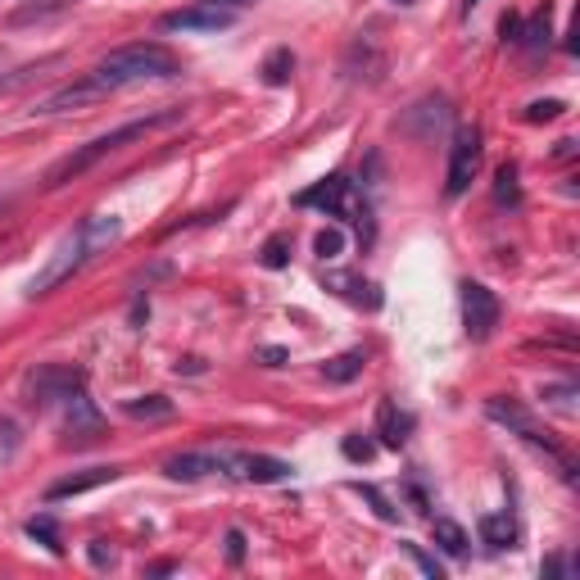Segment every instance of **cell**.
<instances>
[{
  "instance_id": "cell-35",
  "label": "cell",
  "mask_w": 580,
  "mask_h": 580,
  "mask_svg": "<svg viewBox=\"0 0 580 580\" xmlns=\"http://www.w3.org/2000/svg\"><path fill=\"white\" fill-rule=\"evenodd\" d=\"M227 558H232V562L245 558V535H240V530H227Z\"/></svg>"
},
{
  "instance_id": "cell-37",
  "label": "cell",
  "mask_w": 580,
  "mask_h": 580,
  "mask_svg": "<svg viewBox=\"0 0 580 580\" xmlns=\"http://www.w3.org/2000/svg\"><path fill=\"white\" fill-rule=\"evenodd\" d=\"M259 358H264L268 367H281V363H286V350H277V345H272V350H264Z\"/></svg>"
},
{
  "instance_id": "cell-18",
  "label": "cell",
  "mask_w": 580,
  "mask_h": 580,
  "mask_svg": "<svg viewBox=\"0 0 580 580\" xmlns=\"http://www.w3.org/2000/svg\"><path fill=\"white\" fill-rule=\"evenodd\" d=\"M363 367H367V350H345V354H336L331 363H322V377H326L331 386H350L354 377H363Z\"/></svg>"
},
{
  "instance_id": "cell-8",
  "label": "cell",
  "mask_w": 580,
  "mask_h": 580,
  "mask_svg": "<svg viewBox=\"0 0 580 580\" xmlns=\"http://www.w3.org/2000/svg\"><path fill=\"white\" fill-rule=\"evenodd\" d=\"M500 318H504L500 296H494L490 286H481V281H463V326H468V336H472L476 345L494 336Z\"/></svg>"
},
{
  "instance_id": "cell-40",
  "label": "cell",
  "mask_w": 580,
  "mask_h": 580,
  "mask_svg": "<svg viewBox=\"0 0 580 580\" xmlns=\"http://www.w3.org/2000/svg\"><path fill=\"white\" fill-rule=\"evenodd\" d=\"M395 6H404V10H408V6H418V0H395Z\"/></svg>"
},
{
  "instance_id": "cell-32",
  "label": "cell",
  "mask_w": 580,
  "mask_h": 580,
  "mask_svg": "<svg viewBox=\"0 0 580 580\" xmlns=\"http://www.w3.org/2000/svg\"><path fill=\"white\" fill-rule=\"evenodd\" d=\"M404 554H408L412 562H418V567H422V571H427L431 580H440V576H444V571H440V562H436V558H427V554H422L418 545H404Z\"/></svg>"
},
{
  "instance_id": "cell-15",
  "label": "cell",
  "mask_w": 580,
  "mask_h": 580,
  "mask_svg": "<svg viewBox=\"0 0 580 580\" xmlns=\"http://www.w3.org/2000/svg\"><path fill=\"white\" fill-rule=\"evenodd\" d=\"M322 281H326V290H336V296H345L350 304L382 309V290L372 286V281H363V277H354V272H331V277H322Z\"/></svg>"
},
{
  "instance_id": "cell-3",
  "label": "cell",
  "mask_w": 580,
  "mask_h": 580,
  "mask_svg": "<svg viewBox=\"0 0 580 580\" xmlns=\"http://www.w3.org/2000/svg\"><path fill=\"white\" fill-rule=\"evenodd\" d=\"M182 105H169V109H154V114H141V118H132V122H118L114 132H100V137H92L87 146H77L73 154H64L55 169L46 173V191H60V186H68V182H77L82 173H92L100 159H109V154H118V150H128L132 141H146V137H154V132H163V128H173V122H182Z\"/></svg>"
},
{
  "instance_id": "cell-26",
  "label": "cell",
  "mask_w": 580,
  "mask_h": 580,
  "mask_svg": "<svg viewBox=\"0 0 580 580\" xmlns=\"http://www.w3.org/2000/svg\"><path fill=\"white\" fill-rule=\"evenodd\" d=\"M14 453H19V427L14 418H0V463H14Z\"/></svg>"
},
{
  "instance_id": "cell-20",
  "label": "cell",
  "mask_w": 580,
  "mask_h": 580,
  "mask_svg": "<svg viewBox=\"0 0 580 580\" xmlns=\"http://www.w3.org/2000/svg\"><path fill=\"white\" fill-rule=\"evenodd\" d=\"M549 23H554V10L545 6L540 14H535L526 28L517 23V32H513V41H517V46H526V51H545L549 46Z\"/></svg>"
},
{
  "instance_id": "cell-25",
  "label": "cell",
  "mask_w": 580,
  "mask_h": 580,
  "mask_svg": "<svg viewBox=\"0 0 580 580\" xmlns=\"http://www.w3.org/2000/svg\"><path fill=\"white\" fill-rule=\"evenodd\" d=\"M540 399H545L549 408H558V412H576V386H571V382H567V386H545Z\"/></svg>"
},
{
  "instance_id": "cell-17",
  "label": "cell",
  "mask_w": 580,
  "mask_h": 580,
  "mask_svg": "<svg viewBox=\"0 0 580 580\" xmlns=\"http://www.w3.org/2000/svg\"><path fill=\"white\" fill-rule=\"evenodd\" d=\"M476 535H481V545H490V549H513L517 545V522L508 513H485L476 522Z\"/></svg>"
},
{
  "instance_id": "cell-7",
  "label": "cell",
  "mask_w": 580,
  "mask_h": 580,
  "mask_svg": "<svg viewBox=\"0 0 580 580\" xmlns=\"http://www.w3.org/2000/svg\"><path fill=\"white\" fill-rule=\"evenodd\" d=\"M87 386V377H82L77 367H64V363H46V367H36L28 372V382H23V395L32 408H51V404H64L73 390Z\"/></svg>"
},
{
  "instance_id": "cell-6",
  "label": "cell",
  "mask_w": 580,
  "mask_h": 580,
  "mask_svg": "<svg viewBox=\"0 0 580 580\" xmlns=\"http://www.w3.org/2000/svg\"><path fill=\"white\" fill-rule=\"evenodd\" d=\"M481 154H485V146H481V128H459V132H453L449 169H444V195H449V200H459V195L476 182V173H481Z\"/></svg>"
},
{
  "instance_id": "cell-12",
  "label": "cell",
  "mask_w": 580,
  "mask_h": 580,
  "mask_svg": "<svg viewBox=\"0 0 580 580\" xmlns=\"http://www.w3.org/2000/svg\"><path fill=\"white\" fill-rule=\"evenodd\" d=\"M173 481H200V476H223V449H191V453H173L163 463Z\"/></svg>"
},
{
  "instance_id": "cell-41",
  "label": "cell",
  "mask_w": 580,
  "mask_h": 580,
  "mask_svg": "<svg viewBox=\"0 0 580 580\" xmlns=\"http://www.w3.org/2000/svg\"><path fill=\"white\" fill-rule=\"evenodd\" d=\"M0 64H6V51H0Z\"/></svg>"
},
{
  "instance_id": "cell-13",
  "label": "cell",
  "mask_w": 580,
  "mask_h": 580,
  "mask_svg": "<svg viewBox=\"0 0 580 580\" xmlns=\"http://www.w3.org/2000/svg\"><path fill=\"white\" fill-rule=\"evenodd\" d=\"M382 68H386V55L377 51V41H372V36H354V46H350V55H345L350 82H377Z\"/></svg>"
},
{
  "instance_id": "cell-27",
  "label": "cell",
  "mask_w": 580,
  "mask_h": 580,
  "mask_svg": "<svg viewBox=\"0 0 580 580\" xmlns=\"http://www.w3.org/2000/svg\"><path fill=\"white\" fill-rule=\"evenodd\" d=\"M354 490H358V494H363V500H367V504H372V508H377V517H382V522H399V513H395V508H390V504H386V494H382V490H377V485H354Z\"/></svg>"
},
{
  "instance_id": "cell-2",
  "label": "cell",
  "mask_w": 580,
  "mask_h": 580,
  "mask_svg": "<svg viewBox=\"0 0 580 580\" xmlns=\"http://www.w3.org/2000/svg\"><path fill=\"white\" fill-rule=\"evenodd\" d=\"M118 236H122V218H118V214H87V218H82V223L55 245V250H51L46 268H41V272L28 281V300H41V296H51V290H60L64 281H73L92 259H100Z\"/></svg>"
},
{
  "instance_id": "cell-23",
  "label": "cell",
  "mask_w": 580,
  "mask_h": 580,
  "mask_svg": "<svg viewBox=\"0 0 580 580\" xmlns=\"http://www.w3.org/2000/svg\"><path fill=\"white\" fill-rule=\"evenodd\" d=\"M28 535H32V540L36 545H46L55 558L64 554V535H60V526H55V517H32L28 522Z\"/></svg>"
},
{
  "instance_id": "cell-33",
  "label": "cell",
  "mask_w": 580,
  "mask_h": 580,
  "mask_svg": "<svg viewBox=\"0 0 580 580\" xmlns=\"http://www.w3.org/2000/svg\"><path fill=\"white\" fill-rule=\"evenodd\" d=\"M264 264H268V268H281V264H286V236H272V240L264 245Z\"/></svg>"
},
{
  "instance_id": "cell-30",
  "label": "cell",
  "mask_w": 580,
  "mask_h": 580,
  "mask_svg": "<svg viewBox=\"0 0 580 580\" xmlns=\"http://www.w3.org/2000/svg\"><path fill=\"white\" fill-rule=\"evenodd\" d=\"M494 182H500V186H494V195H500V200H513V204H517V169H513V163H504V169H500V178H494Z\"/></svg>"
},
{
  "instance_id": "cell-39",
  "label": "cell",
  "mask_w": 580,
  "mask_h": 580,
  "mask_svg": "<svg viewBox=\"0 0 580 580\" xmlns=\"http://www.w3.org/2000/svg\"><path fill=\"white\" fill-rule=\"evenodd\" d=\"M476 6H481V0H463V14H472Z\"/></svg>"
},
{
  "instance_id": "cell-34",
  "label": "cell",
  "mask_w": 580,
  "mask_h": 580,
  "mask_svg": "<svg viewBox=\"0 0 580 580\" xmlns=\"http://www.w3.org/2000/svg\"><path fill=\"white\" fill-rule=\"evenodd\" d=\"M87 554H92V562H96V567H114V549H109L105 540H92V549H87Z\"/></svg>"
},
{
  "instance_id": "cell-4",
  "label": "cell",
  "mask_w": 580,
  "mask_h": 580,
  "mask_svg": "<svg viewBox=\"0 0 580 580\" xmlns=\"http://www.w3.org/2000/svg\"><path fill=\"white\" fill-rule=\"evenodd\" d=\"M296 204H300V210H322V214H331V218H350L354 232H358V240L372 245V210H367V200L354 195V182H350V178L331 173V178L313 182L309 191H300Z\"/></svg>"
},
{
  "instance_id": "cell-24",
  "label": "cell",
  "mask_w": 580,
  "mask_h": 580,
  "mask_svg": "<svg viewBox=\"0 0 580 580\" xmlns=\"http://www.w3.org/2000/svg\"><path fill=\"white\" fill-rule=\"evenodd\" d=\"M341 250H345V232H341V227H322V232L313 236V255H318V259L331 264V259H341Z\"/></svg>"
},
{
  "instance_id": "cell-11",
  "label": "cell",
  "mask_w": 580,
  "mask_h": 580,
  "mask_svg": "<svg viewBox=\"0 0 580 580\" xmlns=\"http://www.w3.org/2000/svg\"><path fill=\"white\" fill-rule=\"evenodd\" d=\"M100 427H105V418H100V408L92 404V395H87V390H73V395L64 399V431H68L73 440H96Z\"/></svg>"
},
{
  "instance_id": "cell-42",
  "label": "cell",
  "mask_w": 580,
  "mask_h": 580,
  "mask_svg": "<svg viewBox=\"0 0 580 580\" xmlns=\"http://www.w3.org/2000/svg\"><path fill=\"white\" fill-rule=\"evenodd\" d=\"M0 210H6V200H0Z\"/></svg>"
},
{
  "instance_id": "cell-22",
  "label": "cell",
  "mask_w": 580,
  "mask_h": 580,
  "mask_svg": "<svg viewBox=\"0 0 580 580\" xmlns=\"http://www.w3.org/2000/svg\"><path fill=\"white\" fill-rule=\"evenodd\" d=\"M290 73H296V51H290V46H277V51L264 60V82H268V87H286Z\"/></svg>"
},
{
  "instance_id": "cell-9",
  "label": "cell",
  "mask_w": 580,
  "mask_h": 580,
  "mask_svg": "<svg viewBox=\"0 0 580 580\" xmlns=\"http://www.w3.org/2000/svg\"><path fill=\"white\" fill-rule=\"evenodd\" d=\"M223 476L250 481V485H277V481L290 476V463L272 459V453H236V449H223Z\"/></svg>"
},
{
  "instance_id": "cell-28",
  "label": "cell",
  "mask_w": 580,
  "mask_h": 580,
  "mask_svg": "<svg viewBox=\"0 0 580 580\" xmlns=\"http://www.w3.org/2000/svg\"><path fill=\"white\" fill-rule=\"evenodd\" d=\"M341 449H345V459H350V463H367L372 453H377V444H372L367 436H363V440H358V436H345V444H341Z\"/></svg>"
},
{
  "instance_id": "cell-5",
  "label": "cell",
  "mask_w": 580,
  "mask_h": 580,
  "mask_svg": "<svg viewBox=\"0 0 580 580\" xmlns=\"http://www.w3.org/2000/svg\"><path fill=\"white\" fill-rule=\"evenodd\" d=\"M485 412H490V422H500V427H508L513 436H522V440H530L535 449H545L549 453V459L562 468V476H571L576 472V463L567 459V453L549 440V431H540V427H535V418H530V412L517 404V399H504V395H494V399H485Z\"/></svg>"
},
{
  "instance_id": "cell-29",
  "label": "cell",
  "mask_w": 580,
  "mask_h": 580,
  "mask_svg": "<svg viewBox=\"0 0 580 580\" xmlns=\"http://www.w3.org/2000/svg\"><path fill=\"white\" fill-rule=\"evenodd\" d=\"M567 105L562 100H535V105H526V122H545V118H558Z\"/></svg>"
},
{
  "instance_id": "cell-14",
  "label": "cell",
  "mask_w": 580,
  "mask_h": 580,
  "mask_svg": "<svg viewBox=\"0 0 580 580\" xmlns=\"http://www.w3.org/2000/svg\"><path fill=\"white\" fill-rule=\"evenodd\" d=\"M377 436H382L386 449H404L408 436H412V412L399 408L395 399H382L377 404Z\"/></svg>"
},
{
  "instance_id": "cell-16",
  "label": "cell",
  "mask_w": 580,
  "mask_h": 580,
  "mask_svg": "<svg viewBox=\"0 0 580 580\" xmlns=\"http://www.w3.org/2000/svg\"><path fill=\"white\" fill-rule=\"evenodd\" d=\"M118 476H122L118 468H92V472H82V476H64V481H55V485L46 490V500L60 504V500H73V494L96 490V485H109V481H118Z\"/></svg>"
},
{
  "instance_id": "cell-1",
  "label": "cell",
  "mask_w": 580,
  "mask_h": 580,
  "mask_svg": "<svg viewBox=\"0 0 580 580\" xmlns=\"http://www.w3.org/2000/svg\"><path fill=\"white\" fill-rule=\"evenodd\" d=\"M178 73H182V60L169 46H159V41H132V46H118L114 55H105L82 82L60 87L55 96H46L32 114H64V109H77V105H87V100L141 87V82H163V77H178Z\"/></svg>"
},
{
  "instance_id": "cell-21",
  "label": "cell",
  "mask_w": 580,
  "mask_h": 580,
  "mask_svg": "<svg viewBox=\"0 0 580 580\" xmlns=\"http://www.w3.org/2000/svg\"><path fill=\"white\" fill-rule=\"evenodd\" d=\"M122 412L137 422H154V418H169L173 412V399H163V395H141V399H128L122 404Z\"/></svg>"
},
{
  "instance_id": "cell-31",
  "label": "cell",
  "mask_w": 580,
  "mask_h": 580,
  "mask_svg": "<svg viewBox=\"0 0 580 580\" xmlns=\"http://www.w3.org/2000/svg\"><path fill=\"white\" fill-rule=\"evenodd\" d=\"M36 68H41V64H28V68H14V73H0V96L14 92V87H23V82H32Z\"/></svg>"
},
{
  "instance_id": "cell-36",
  "label": "cell",
  "mask_w": 580,
  "mask_h": 580,
  "mask_svg": "<svg viewBox=\"0 0 580 580\" xmlns=\"http://www.w3.org/2000/svg\"><path fill=\"white\" fill-rule=\"evenodd\" d=\"M545 576H571V562H567V558H549V562H545Z\"/></svg>"
},
{
  "instance_id": "cell-19",
  "label": "cell",
  "mask_w": 580,
  "mask_h": 580,
  "mask_svg": "<svg viewBox=\"0 0 580 580\" xmlns=\"http://www.w3.org/2000/svg\"><path fill=\"white\" fill-rule=\"evenodd\" d=\"M431 535H436V545L449 554V558H468V549H472V535L453 522V517H436L431 522Z\"/></svg>"
},
{
  "instance_id": "cell-38",
  "label": "cell",
  "mask_w": 580,
  "mask_h": 580,
  "mask_svg": "<svg viewBox=\"0 0 580 580\" xmlns=\"http://www.w3.org/2000/svg\"><path fill=\"white\" fill-rule=\"evenodd\" d=\"M210 6H223V10H245V6H259V0H210Z\"/></svg>"
},
{
  "instance_id": "cell-10",
  "label": "cell",
  "mask_w": 580,
  "mask_h": 580,
  "mask_svg": "<svg viewBox=\"0 0 580 580\" xmlns=\"http://www.w3.org/2000/svg\"><path fill=\"white\" fill-rule=\"evenodd\" d=\"M169 32H227L236 23V10H223V6H210V0H200V6H186V10H173L159 19Z\"/></svg>"
}]
</instances>
